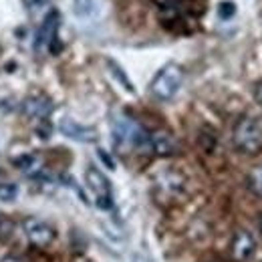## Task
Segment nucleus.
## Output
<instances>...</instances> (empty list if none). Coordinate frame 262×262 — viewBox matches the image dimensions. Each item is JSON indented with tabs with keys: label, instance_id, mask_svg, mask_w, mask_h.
<instances>
[{
	"label": "nucleus",
	"instance_id": "1",
	"mask_svg": "<svg viewBox=\"0 0 262 262\" xmlns=\"http://www.w3.org/2000/svg\"><path fill=\"white\" fill-rule=\"evenodd\" d=\"M147 139L149 131L143 129L139 123L125 115H117L113 119V143L119 151H129V149H147Z\"/></svg>",
	"mask_w": 262,
	"mask_h": 262
},
{
	"label": "nucleus",
	"instance_id": "14",
	"mask_svg": "<svg viewBox=\"0 0 262 262\" xmlns=\"http://www.w3.org/2000/svg\"><path fill=\"white\" fill-rule=\"evenodd\" d=\"M16 167H18L20 171L29 173V176H34V173L40 169V164H38V160H36L34 156H25V158L16 160Z\"/></svg>",
	"mask_w": 262,
	"mask_h": 262
},
{
	"label": "nucleus",
	"instance_id": "15",
	"mask_svg": "<svg viewBox=\"0 0 262 262\" xmlns=\"http://www.w3.org/2000/svg\"><path fill=\"white\" fill-rule=\"evenodd\" d=\"M18 196V188L14 184H0V200L2 202H12Z\"/></svg>",
	"mask_w": 262,
	"mask_h": 262
},
{
	"label": "nucleus",
	"instance_id": "17",
	"mask_svg": "<svg viewBox=\"0 0 262 262\" xmlns=\"http://www.w3.org/2000/svg\"><path fill=\"white\" fill-rule=\"evenodd\" d=\"M109 67H111V71H113V73L117 75V79H119V81H123V87H125L127 91H131V93H133V87H131V81H129V79H127V77H125V75H123V71H119V67L115 65L113 61H109Z\"/></svg>",
	"mask_w": 262,
	"mask_h": 262
},
{
	"label": "nucleus",
	"instance_id": "10",
	"mask_svg": "<svg viewBox=\"0 0 262 262\" xmlns=\"http://www.w3.org/2000/svg\"><path fill=\"white\" fill-rule=\"evenodd\" d=\"M164 23H178L184 18L186 0H154Z\"/></svg>",
	"mask_w": 262,
	"mask_h": 262
},
{
	"label": "nucleus",
	"instance_id": "12",
	"mask_svg": "<svg viewBox=\"0 0 262 262\" xmlns=\"http://www.w3.org/2000/svg\"><path fill=\"white\" fill-rule=\"evenodd\" d=\"M53 111V103L47 97H29L23 103V113L33 119H45Z\"/></svg>",
	"mask_w": 262,
	"mask_h": 262
},
{
	"label": "nucleus",
	"instance_id": "3",
	"mask_svg": "<svg viewBox=\"0 0 262 262\" xmlns=\"http://www.w3.org/2000/svg\"><path fill=\"white\" fill-rule=\"evenodd\" d=\"M182 83H184L182 67L176 65V63H169V65H165L154 77V81L149 85V93H151V97L158 99V101H171L178 95Z\"/></svg>",
	"mask_w": 262,
	"mask_h": 262
},
{
	"label": "nucleus",
	"instance_id": "13",
	"mask_svg": "<svg viewBox=\"0 0 262 262\" xmlns=\"http://www.w3.org/2000/svg\"><path fill=\"white\" fill-rule=\"evenodd\" d=\"M246 184H248V190L254 196L262 198V165H256L254 169H250V173L246 178Z\"/></svg>",
	"mask_w": 262,
	"mask_h": 262
},
{
	"label": "nucleus",
	"instance_id": "7",
	"mask_svg": "<svg viewBox=\"0 0 262 262\" xmlns=\"http://www.w3.org/2000/svg\"><path fill=\"white\" fill-rule=\"evenodd\" d=\"M256 252V240L248 230H236L230 242V256L236 262L250 260Z\"/></svg>",
	"mask_w": 262,
	"mask_h": 262
},
{
	"label": "nucleus",
	"instance_id": "19",
	"mask_svg": "<svg viewBox=\"0 0 262 262\" xmlns=\"http://www.w3.org/2000/svg\"><path fill=\"white\" fill-rule=\"evenodd\" d=\"M0 262H25V260L20 256H16V254H6Z\"/></svg>",
	"mask_w": 262,
	"mask_h": 262
},
{
	"label": "nucleus",
	"instance_id": "18",
	"mask_svg": "<svg viewBox=\"0 0 262 262\" xmlns=\"http://www.w3.org/2000/svg\"><path fill=\"white\" fill-rule=\"evenodd\" d=\"M23 4H25V8H27L29 12H34V10L45 8V6L49 4V0H23Z\"/></svg>",
	"mask_w": 262,
	"mask_h": 262
},
{
	"label": "nucleus",
	"instance_id": "21",
	"mask_svg": "<svg viewBox=\"0 0 262 262\" xmlns=\"http://www.w3.org/2000/svg\"><path fill=\"white\" fill-rule=\"evenodd\" d=\"M256 99H258V103L262 105V83L258 85V89H256Z\"/></svg>",
	"mask_w": 262,
	"mask_h": 262
},
{
	"label": "nucleus",
	"instance_id": "11",
	"mask_svg": "<svg viewBox=\"0 0 262 262\" xmlns=\"http://www.w3.org/2000/svg\"><path fill=\"white\" fill-rule=\"evenodd\" d=\"M158 190L162 198H176L184 190V178L176 171H165L164 176L158 178Z\"/></svg>",
	"mask_w": 262,
	"mask_h": 262
},
{
	"label": "nucleus",
	"instance_id": "8",
	"mask_svg": "<svg viewBox=\"0 0 262 262\" xmlns=\"http://www.w3.org/2000/svg\"><path fill=\"white\" fill-rule=\"evenodd\" d=\"M147 151H151L160 158H169L178 151V143L167 131H149Z\"/></svg>",
	"mask_w": 262,
	"mask_h": 262
},
{
	"label": "nucleus",
	"instance_id": "6",
	"mask_svg": "<svg viewBox=\"0 0 262 262\" xmlns=\"http://www.w3.org/2000/svg\"><path fill=\"white\" fill-rule=\"evenodd\" d=\"M85 182H87L89 190L93 192L99 208H103V210L111 208V184H109V180L99 171L97 167H87Z\"/></svg>",
	"mask_w": 262,
	"mask_h": 262
},
{
	"label": "nucleus",
	"instance_id": "9",
	"mask_svg": "<svg viewBox=\"0 0 262 262\" xmlns=\"http://www.w3.org/2000/svg\"><path fill=\"white\" fill-rule=\"evenodd\" d=\"M59 129L61 133L69 137V139H75V141H81V143H93L97 141V129L93 127H87V125H81L73 119H63L59 123Z\"/></svg>",
	"mask_w": 262,
	"mask_h": 262
},
{
	"label": "nucleus",
	"instance_id": "2",
	"mask_svg": "<svg viewBox=\"0 0 262 262\" xmlns=\"http://www.w3.org/2000/svg\"><path fill=\"white\" fill-rule=\"evenodd\" d=\"M232 143L240 154L256 156L262 151V123L254 117H242L232 129Z\"/></svg>",
	"mask_w": 262,
	"mask_h": 262
},
{
	"label": "nucleus",
	"instance_id": "5",
	"mask_svg": "<svg viewBox=\"0 0 262 262\" xmlns=\"http://www.w3.org/2000/svg\"><path fill=\"white\" fill-rule=\"evenodd\" d=\"M59 27H61V14L57 10H51L42 18V23L36 31V38H34V51L36 53H42V51L53 47V40L59 34Z\"/></svg>",
	"mask_w": 262,
	"mask_h": 262
},
{
	"label": "nucleus",
	"instance_id": "16",
	"mask_svg": "<svg viewBox=\"0 0 262 262\" xmlns=\"http://www.w3.org/2000/svg\"><path fill=\"white\" fill-rule=\"evenodd\" d=\"M218 12H220V16L224 18V20H228L230 16H234V12H236V6L232 4V2H220V6H218Z\"/></svg>",
	"mask_w": 262,
	"mask_h": 262
},
{
	"label": "nucleus",
	"instance_id": "20",
	"mask_svg": "<svg viewBox=\"0 0 262 262\" xmlns=\"http://www.w3.org/2000/svg\"><path fill=\"white\" fill-rule=\"evenodd\" d=\"M131 262H151L145 254H133V258H131Z\"/></svg>",
	"mask_w": 262,
	"mask_h": 262
},
{
	"label": "nucleus",
	"instance_id": "4",
	"mask_svg": "<svg viewBox=\"0 0 262 262\" xmlns=\"http://www.w3.org/2000/svg\"><path fill=\"white\" fill-rule=\"evenodd\" d=\"M20 228H23V234L27 236V240L34 246H38V248H45V246L53 244L55 238H57L55 228L49 222L40 220V218H25Z\"/></svg>",
	"mask_w": 262,
	"mask_h": 262
}]
</instances>
